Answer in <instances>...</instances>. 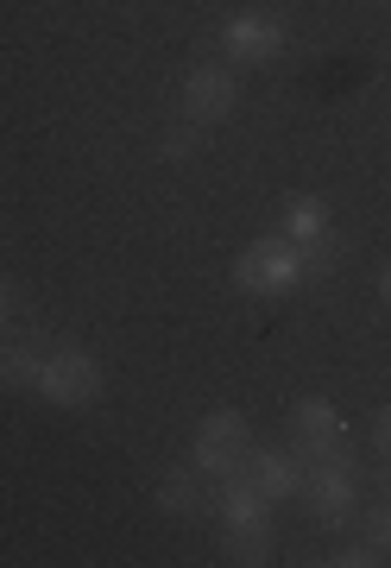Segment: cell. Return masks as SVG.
I'll use <instances>...</instances> for the list:
<instances>
[{
  "label": "cell",
  "mask_w": 391,
  "mask_h": 568,
  "mask_svg": "<svg viewBox=\"0 0 391 568\" xmlns=\"http://www.w3.org/2000/svg\"><path fill=\"white\" fill-rule=\"evenodd\" d=\"M240 102V77H234V63H196L184 77V121L196 126H215L234 114Z\"/></svg>",
  "instance_id": "obj_5"
},
{
  "label": "cell",
  "mask_w": 391,
  "mask_h": 568,
  "mask_svg": "<svg viewBox=\"0 0 391 568\" xmlns=\"http://www.w3.org/2000/svg\"><path fill=\"white\" fill-rule=\"evenodd\" d=\"M215 511H222V525H271V499L247 480V467L215 480Z\"/></svg>",
  "instance_id": "obj_10"
},
{
  "label": "cell",
  "mask_w": 391,
  "mask_h": 568,
  "mask_svg": "<svg viewBox=\"0 0 391 568\" xmlns=\"http://www.w3.org/2000/svg\"><path fill=\"white\" fill-rule=\"evenodd\" d=\"M44 354H51V342H39V335L0 347V386H32V379H39V366H44Z\"/></svg>",
  "instance_id": "obj_13"
},
{
  "label": "cell",
  "mask_w": 391,
  "mask_h": 568,
  "mask_svg": "<svg viewBox=\"0 0 391 568\" xmlns=\"http://www.w3.org/2000/svg\"><path fill=\"white\" fill-rule=\"evenodd\" d=\"M379 297H385V304H391V260L379 265Z\"/></svg>",
  "instance_id": "obj_18"
},
{
  "label": "cell",
  "mask_w": 391,
  "mask_h": 568,
  "mask_svg": "<svg viewBox=\"0 0 391 568\" xmlns=\"http://www.w3.org/2000/svg\"><path fill=\"white\" fill-rule=\"evenodd\" d=\"M385 493H391V487H385Z\"/></svg>",
  "instance_id": "obj_20"
},
{
  "label": "cell",
  "mask_w": 391,
  "mask_h": 568,
  "mask_svg": "<svg viewBox=\"0 0 391 568\" xmlns=\"http://www.w3.org/2000/svg\"><path fill=\"white\" fill-rule=\"evenodd\" d=\"M247 480L266 493L271 506H278V499H297V493H303V455H297V448H253Z\"/></svg>",
  "instance_id": "obj_8"
},
{
  "label": "cell",
  "mask_w": 391,
  "mask_h": 568,
  "mask_svg": "<svg viewBox=\"0 0 391 568\" xmlns=\"http://www.w3.org/2000/svg\"><path fill=\"white\" fill-rule=\"evenodd\" d=\"M253 455V424L240 410H208L203 424H196V448H189V462L203 467V480H227V474H240Z\"/></svg>",
  "instance_id": "obj_3"
},
{
  "label": "cell",
  "mask_w": 391,
  "mask_h": 568,
  "mask_svg": "<svg viewBox=\"0 0 391 568\" xmlns=\"http://www.w3.org/2000/svg\"><path fill=\"white\" fill-rule=\"evenodd\" d=\"M234 284H240L247 297H290V291L303 284V246L285 241V234L253 241L247 253L234 260Z\"/></svg>",
  "instance_id": "obj_2"
},
{
  "label": "cell",
  "mask_w": 391,
  "mask_h": 568,
  "mask_svg": "<svg viewBox=\"0 0 391 568\" xmlns=\"http://www.w3.org/2000/svg\"><path fill=\"white\" fill-rule=\"evenodd\" d=\"M290 44L285 20H271V13H234V20L222 26V51L227 63H247V70H259V63H278V51Z\"/></svg>",
  "instance_id": "obj_6"
},
{
  "label": "cell",
  "mask_w": 391,
  "mask_h": 568,
  "mask_svg": "<svg viewBox=\"0 0 391 568\" xmlns=\"http://www.w3.org/2000/svg\"><path fill=\"white\" fill-rule=\"evenodd\" d=\"M303 499H309V511H316V525H329V530L348 525L353 506H360V487H353L348 462H316V467H303Z\"/></svg>",
  "instance_id": "obj_7"
},
{
  "label": "cell",
  "mask_w": 391,
  "mask_h": 568,
  "mask_svg": "<svg viewBox=\"0 0 391 568\" xmlns=\"http://www.w3.org/2000/svg\"><path fill=\"white\" fill-rule=\"evenodd\" d=\"M158 152H165L171 164H189L196 152H203V126H196V121H177V126L165 133V145H158Z\"/></svg>",
  "instance_id": "obj_14"
},
{
  "label": "cell",
  "mask_w": 391,
  "mask_h": 568,
  "mask_svg": "<svg viewBox=\"0 0 391 568\" xmlns=\"http://www.w3.org/2000/svg\"><path fill=\"white\" fill-rule=\"evenodd\" d=\"M7 304H13V284L0 278V323H7Z\"/></svg>",
  "instance_id": "obj_19"
},
{
  "label": "cell",
  "mask_w": 391,
  "mask_h": 568,
  "mask_svg": "<svg viewBox=\"0 0 391 568\" xmlns=\"http://www.w3.org/2000/svg\"><path fill=\"white\" fill-rule=\"evenodd\" d=\"M367 537H372L379 549H391V493H385V499H379V506L367 511Z\"/></svg>",
  "instance_id": "obj_16"
},
{
  "label": "cell",
  "mask_w": 391,
  "mask_h": 568,
  "mask_svg": "<svg viewBox=\"0 0 391 568\" xmlns=\"http://www.w3.org/2000/svg\"><path fill=\"white\" fill-rule=\"evenodd\" d=\"M290 436H297V455H309V462H341L348 455V417L329 398H297Z\"/></svg>",
  "instance_id": "obj_4"
},
{
  "label": "cell",
  "mask_w": 391,
  "mask_h": 568,
  "mask_svg": "<svg viewBox=\"0 0 391 568\" xmlns=\"http://www.w3.org/2000/svg\"><path fill=\"white\" fill-rule=\"evenodd\" d=\"M222 556L227 562H271V525H222Z\"/></svg>",
  "instance_id": "obj_12"
},
{
  "label": "cell",
  "mask_w": 391,
  "mask_h": 568,
  "mask_svg": "<svg viewBox=\"0 0 391 568\" xmlns=\"http://www.w3.org/2000/svg\"><path fill=\"white\" fill-rule=\"evenodd\" d=\"M102 386H107L102 361H95L89 347H76V342L51 347V354H44V366H39V379H32V392H39L44 405H58V410L95 405V398H102Z\"/></svg>",
  "instance_id": "obj_1"
},
{
  "label": "cell",
  "mask_w": 391,
  "mask_h": 568,
  "mask_svg": "<svg viewBox=\"0 0 391 568\" xmlns=\"http://www.w3.org/2000/svg\"><path fill=\"white\" fill-rule=\"evenodd\" d=\"M329 562H335V568H372V562H385V549L372 544V537H360V544H341Z\"/></svg>",
  "instance_id": "obj_15"
},
{
  "label": "cell",
  "mask_w": 391,
  "mask_h": 568,
  "mask_svg": "<svg viewBox=\"0 0 391 568\" xmlns=\"http://www.w3.org/2000/svg\"><path fill=\"white\" fill-rule=\"evenodd\" d=\"M372 443H379V455H391V405L379 410V424H372Z\"/></svg>",
  "instance_id": "obj_17"
},
{
  "label": "cell",
  "mask_w": 391,
  "mask_h": 568,
  "mask_svg": "<svg viewBox=\"0 0 391 568\" xmlns=\"http://www.w3.org/2000/svg\"><path fill=\"white\" fill-rule=\"evenodd\" d=\"M158 506H165V518H203V511H215V493L203 487V467L184 462V467H171L165 480H158Z\"/></svg>",
  "instance_id": "obj_9"
},
{
  "label": "cell",
  "mask_w": 391,
  "mask_h": 568,
  "mask_svg": "<svg viewBox=\"0 0 391 568\" xmlns=\"http://www.w3.org/2000/svg\"><path fill=\"white\" fill-rule=\"evenodd\" d=\"M278 234L297 241V246L329 241V203H322V196H290V203H285V227H278Z\"/></svg>",
  "instance_id": "obj_11"
}]
</instances>
